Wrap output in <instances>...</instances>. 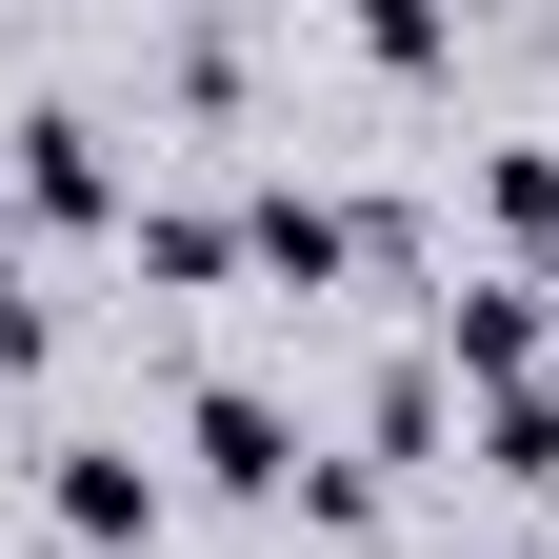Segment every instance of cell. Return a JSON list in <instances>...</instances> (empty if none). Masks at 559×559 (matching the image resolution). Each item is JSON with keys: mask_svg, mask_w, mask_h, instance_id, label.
I'll list each match as a JSON object with an SVG mask.
<instances>
[{"mask_svg": "<svg viewBox=\"0 0 559 559\" xmlns=\"http://www.w3.org/2000/svg\"><path fill=\"white\" fill-rule=\"evenodd\" d=\"M0 221H60V240L140 221V200H120V140H100L81 100H21V120H0Z\"/></svg>", "mask_w": 559, "mask_h": 559, "instance_id": "obj_1", "label": "cell"}, {"mask_svg": "<svg viewBox=\"0 0 559 559\" xmlns=\"http://www.w3.org/2000/svg\"><path fill=\"white\" fill-rule=\"evenodd\" d=\"M40 520L81 539V559H140L180 500H160V460H140V440H40Z\"/></svg>", "mask_w": 559, "mask_h": 559, "instance_id": "obj_2", "label": "cell"}, {"mask_svg": "<svg viewBox=\"0 0 559 559\" xmlns=\"http://www.w3.org/2000/svg\"><path fill=\"white\" fill-rule=\"evenodd\" d=\"M419 360L460 400H520L539 380V280H440V300H419Z\"/></svg>", "mask_w": 559, "mask_h": 559, "instance_id": "obj_3", "label": "cell"}, {"mask_svg": "<svg viewBox=\"0 0 559 559\" xmlns=\"http://www.w3.org/2000/svg\"><path fill=\"white\" fill-rule=\"evenodd\" d=\"M180 460L221 479V500H300V479H320V440H300L260 380H200V400H180Z\"/></svg>", "mask_w": 559, "mask_h": 559, "instance_id": "obj_4", "label": "cell"}, {"mask_svg": "<svg viewBox=\"0 0 559 559\" xmlns=\"http://www.w3.org/2000/svg\"><path fill=\"white\" fill-rule=\"evenodd\" d=\"M360 240H380V221H340V200H300V180L240 200V260L280 280V300H340V280H360Z\"/></svg>", "mask_w": 559, "mask_h": 559, "instance_id": "obj_5", "label": "cell"}, {"mask_svg": "<svg viewBox=\"0 0 559 559\" xmlns=\"http://www.w3.org/2000/svg\"><path fill=\"white\" fill-rule=\"evenodd\" d=\"M479 240H500V280H559V140H500L479 160Z\"/></svg>", "mask_w": 559, "mask_h": 559, "instance_id": "obj_6", "label": "cell"}, {"mask_svg": "<svg viewBox=\"0 0 559 559\" xmlns=\"http://www.w3.org/2000/svg\"><path fill=\"white\" fill-rule=\"evenodd\" d=\"M440 440H460V380H440V360H380V400H360V460H380V479H419Z\"/></svg>", "mask_w": 559, "mask_h": 559, "instance_id": "obj_7", "label": "cell"}, {"mask_svg": "<svg viewBox=\"0 0 559 559\" xmlns=\"http://www.w3.org/2000/svg\"><path fill=\"white\" fill-rule=\"evenodd\" d=\"M140 280H180V300H221V280H240V221H221V200H140Z\"/></svg>", "mask_w": 559, "mask_h": 559, "instance_id": "obj_8", "label": "cell"}, {"mask_svg": "<svg viewBox=\"0 0 559 559\" xmlns=\"http://www.w3.org/2000/svg\"><path fill=\"white\" fill-rule=\"evenodd\" d=\"M340 40H360L380 81H440V60H460V0H340Z\"/></svg>", "mask_w": 559, "mask_h": 559, "instance_id": "obj_9", "label": "cell"}, {"mask_svg": "<svg viewBox=\"0 0 559 559\" xmlns=\"http://www.w3.org/2000/svg\"><path fill=\"white\" fill-rule=\"evenodd\" d=\"M479 479H520V500L559 479V380H520V400H479Z\"/></svg>", "mask_w": 559, "mask_h": 559, "instance_id": "obj_10", "label": "cell"}, {"mask_svg": "<svg viewBox=\"0 0 559 559\" xmlns=\"http://www.w3.org/2000/svg\"><path fill=\"white\" fill-rule=\"evenodd\" d=\"M300 539H380V460H320L300 479Z\"/></svg>", "mask_w": 559, "mask_h": 559, "instance_id": "obj_11", "label": "cell"}, {"mask_svg": "<svg viewBox=\"0 0 559 559\" xmlns=\"http://www.w3.org/2000/svg\"><path fill=\"white\" fill-rule=\"evenodd\" d=\"M0 380H40V280H21V221H0Z\"/></svg>", "mask_w": 559, "mask_h": 559, "instance_id": "obj_12", "label": "cell"}]
</instances>
